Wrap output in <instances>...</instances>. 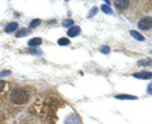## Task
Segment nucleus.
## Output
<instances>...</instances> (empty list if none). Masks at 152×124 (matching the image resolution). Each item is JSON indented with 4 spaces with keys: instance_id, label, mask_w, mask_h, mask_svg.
Listing matches in <instances>:
<instances>
[{
    "instance_id": "nucleus-1",
    "label": "nucleus",
    "mask_w": 152,
    "mask_h": 124,
    "mask_svg": "<svg viewBox=\"0 0 152 124\" xmlns=\"http://www.w3.org/2000/svg\"><path fill=\"white\" fill-rule=\"evenodd\" d=\"M9 99L15 105H23V104L28 103V100H29V93L23 88H15L12 90Z\"/></svg>"
},
{
    "instance_id": "nucleus-2",
    "label": "nucleus",
    "mask_w": 152,
    "mask_h": 124,
    "mask_svg": "<svg viewBox=\"0 0 152 124\" xmlns=\"http://www.w3.org/2000/svg\"><path fill=\"white\" fill-rule=\"evenodd\" d=\"M137 26H138V28L141 31H150L152 29V17H143L141 18L138 23H137Z\"/></svg>"
},
{
    "instance_id": "nucleus-3",
    "label": "nucleus",
    "mask_w": 152,
    "mask_h": 124,
    "mask_svg": "<svg viewBox=\"0 0 152 124\" xmlns=\"http://www.w3.org/2000/svg\"><path fill=\"white\" fill-rule=\"evenodd\" d=\"M133 77L140 79V80H151L152 79V72L151 71H141V72H136L132 75Z\"/></svg>"
},
{
    "instance_id": "nucleus-4",
    "label": "nucleus",
    "mask_w": 152,
    "mask_h": 124,
    "mask_svg": "<svg viewBox=\"0 0 152 124\" xmlns=\"http://www.w3.org/2000/svg\"><path fill=\"white\" fill-rule=\"evenodd\" d=\"M81 123V120H80V117L77 115V114H70V115L65 119V124H80Z\"/></svg>"
},
{
    "instance_id": "nucleus-5",
    "label": "nucleus",
    "mask_w": 152,
    "mask_h": 124,
    "mask_svg": "<svg viewBox=\"0 0 152 124\" xmlns=\"http://www.w3.org/2000/svg\"><path fill=\"white\" fill-rule=\"evenodd\" d=\"M114 5H115L117 10H124L129 5V1L128 0H117V1H114Z\"/></svg>"
},
{
    "instance_id": "nucleus-6",
    "label": "nucleus",
    "mask_w": 152,
    "mask_h": 124,
    "mask_svg": "<svg viewBox=\"0 0 152 124\" xmlns=\"http://www.w3.org/2000/svg\"><path fill=\"white\" fill-rule=\"evenodd\" d=\"M18 28H19L18 23L17 22H12V23H8V24L5 26L4 31H5V33H13V32H17Z\"/></svg>"
},
{
    "instance_id": "nucleus-7",
    "label": "nucleus",
    "mask_w": 152,
    "mask_h": 124,
    "mask_svg": "<svg viewBox=\"0 0 152 124\" xmlns=\"http://www.w3.org/2000/svg\"><path fill=\"white\" fill-rule=\"evenodd\" d=\"M80 32H81V28H80L79 26H74V27H71L70 29L67 31V36H69L70 38H72V37L79 36Z\"/></svg>"
},
{
    "instance_id": "nucleus-8",
    "label": "nucleus",
    "mask_w": 152,
    "mask_h": 124,
    "mask_svg": "<svg viewBox=\"0 0 152 124\" xmlns=\"http://www.w3.org/2000/svg\"><path fill=\"white\" fill-rule=\"evenodd\" d=\"M42 44V38L39 37H34V38H31L28 41V46L29 47H39Z\"/></svg>"
},
{
    "instance_id": "nucleus-9",
    "label": "nucleus",
    "mask_w": 152,
    "mask_h": 124,
    "mask_svg": "<svg viewBox=\"0 0 152 124\" xmlns=\"http://www.w3.org/2000/svg\"><path fill=\"white\" fill-rule=\"evenodd\" d=\"M115 99H118V100H137V96L129 95V94H119V95H115Z\"/></svg>"
},
{
    "instance_id": "nucleus-10",
    "label": "nucleus",
    "mask_w": 152,
    "mask_h": 124,
    "mask_svg": "<svg viewBox=\"0 0 152 124\" xmlns=\"http://www.w3.org/2000/svg\"><path fill=\"white\" fill-rule=\"evenodd\" d=\"M129 34H131L133 38H134V39L138 41V42H145V37L142 36L140 32H137V31H131Z\"/></svg>"
},
{
    "instance_id": "nucleus-11",
    "label": "nucleus",
    "mask_w": 152,
    "mask_h": 124,
    "mask_svg": "<svg viewBox=\"0 0 152 124\" xmlns=\"http://www.w3.org/2000/svg\"><path fill=\"white\" fill-rule=\"evenodd\" d=\"M152 65V60L151 58H143L137 61V66H151Z\"/></svg>"
},
{
    "instance_id": "nucleus-12",
    "label": "nucleus",
    "mask_w": 152,
    "mask_h": 124,
    "mask_svg": "<svg viewBox=\"0 0 152 124\" xmlns=\"http://www.w3.org/2000/svg\"><path fill=\"white\" fill-rule=\"evenodd\" d=\"M29 53L32 55H36V56H41L43 52H42V50H39V47H29Z\"/></svg>"
},
{
    "instance_id": "nucleus-13",
    "label": "nucleus",
    "mask_w": 152,
    "mask_h": 124,
    "mask_svg": "<svg viewBox=\"0 0 152 124\" xmlns=\"http://www.w3.org/2000/svg\"><path fill=\"white\" fill-rule=\"evenodd\" d=\"M28 34V29H26V28H22V29H18L15 32V37L17 38H22V37H24Z\"/></svg>"
},
{
    "instance_id": "nucleus-14",
    "label": "nucleus",
    "mask_w": 152,
    "mask_h": 124,
    "mask_svg": "<svg viewBox=\"0 0 152 124\" xmlns=\"http://www.w3.org/2000/svg\"><path fill=\"white\" fill-rule=\"evenodd\" d=\"M57 44L60 46H69L70 44V39L66 37H62V38H58V41H57Z\"/></svg>"
},
{
    "instance_id": "nucleus-15",
    "label": "nucleus",
    "mask_w": 152,
    "mask_h": 124,
    "mask_svg": "<svg viewBox=\"0 0 152 124\" xmlns=\"http://www.w3.org/2000/svg\"><path fill=\"white\" fill-rule=\"evenodd\" d=\"M74 24H75V23H74L72 19H66V20L62 22V26H64L65 28H69V29H70L71 27H74Z\"/></svg>"
},
{
    "instance_id": "nucleus-16",
    "label": "nucleus",
    "mask_w": 152,
    "mask_h": 124,
    "mask_svg": "<svg viewBox=\"0 0 152 124\" xmlns=\"http://www.w3.org/2000/svg\"><path fill=\"white\" fill-rule=\"evenodd\" d=\"M39 24H41V19H33V20L31 22V24H29V28L33 29V28H37Z\"/></svg>"
},
{
    "instance_id": "nucleus-17",
    "label": "nucleus",
    "mask_w": 152,
    "mask_h": 124,
    "mask_svg": "<svg viewBox=\"0 0 152 124\" xmlns=\"http://www.w3.org/2000/svg\"><path fill=\"white\" fill-rule=\"evenodd\" d=\"M102 10L105 13V14H109V15H110V14H113V10L110 9V7L105 5V4H104V5H102Z\"/></svg>"
},
{
    "instance_id": "nucleus-18",
    "label": "nucleus",
    "mask_w": 152,
    "mask_h": 124,
    "mask_svg": "<svg viewBox=\"0 0 152 124\" xmlns=\"http://www.w3.org/2000/svg\"><path fill=\"white\" fill-rule=\"evenodd\" d=\"M100 52H102V53H104V55H108L109 52H110V48H109L108 46H102L100 47Z\"/></svg>"
},
{
    "instance_id": "nucleus-19",
    "label": "nucleus",
    "mask_w": 152,
    "mask_h": 124,
    "mask_svg": "<svg viewBox=\"0 0 152 124\" xmlns=\"http://www.w3.org/2000/svg\"><path fill=\"white\" fill-rule=\"evenodd\" d=\"M98 13V8L96 7H94V8H91V10H90V13H89V15H88V18H93L95 14Z\"/></svg>"
},
{
    "instance_id": "nucleus-20",
    "label": "nucleus",
    "mask_w": 152,
    "mask_h": 124,
    "mask_svg": "<svg viewBox=\"0 0 152 124\" xmlns=\"http://www.w3.org/2000/svg\"><path fill=\"white\" fill-rule=\"evenodd\" d=\"M10 74H12V71L5 70V71H1V72H0V76H8V75H10Z\"/></svg>"
},
{
    "instance_id": "nucleus-21",
    "label": "nucleus",
    "mask_w": 152,
    "mask_h": 124,
    "mask_svg": "<svg viewBox=\"0 0 152 124\" xmlns=\"http://www.w3.org/2000/svg\"><path fill=\"white\" fill-rule=\"evenodd\" d=\"M4 89H5V82H4V81H0V93L4 91Z\"/></svg>"
},
{
    "instance_id": "nucleus-22",
    "label": "nucleus",
    "mask_w": 152,
    "mask_h": 124,
    "mask_svg": "<svg viewBox=\"0 0 152 124\" xmlns=\"http://www.w3.org/2000/svg\"><path fill=\"white\" fill-rule=\"evenodd\" d=\"M147 93L152 94V84H150V85H148V88H147Z\"/></svg>"
},
{
    "instance_id": "nucleus-23",
    "label": "nucleus",
    "mask_w": 152,
    "mask_h": 124,
    "mask_svg": "<svg viewBox=\"0 0 152 124\" xmlns=\"http://www.w3.org/2000/svg\"><path fill=\"white\" fill-rule=\"evenodd\" d=\"M151 52H152V51H151Z\"/></svg>"
}]
</instances>
